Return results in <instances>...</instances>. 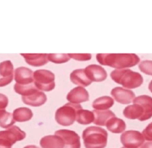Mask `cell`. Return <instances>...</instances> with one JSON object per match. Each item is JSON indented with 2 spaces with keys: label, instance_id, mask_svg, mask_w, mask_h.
<instances>
[{
  "label": "cell",
  "instance_id": "6",
  "mask_svg": "<svg viewBox=\"0 0 152 148\" xmlns=\"http://www.w3.org/2000/svg\"><path fill=\"white\" fill-rule=\"evenodd\" d=\"M26 133L17 126H12L6 130L0 132V148H11L16 141H22Z\"/></svg>",
  "mask_w": 152,
  "mask_h": 148
},
{
  "label": "cell",
  "instance_id": "30",
  "mask_svg": "<svg viewBox=\"0 0 152 148\" xmlns=\"http://www.w3.org/2000/svg\"><path fill=\"white\" fill-rule=\"evenodd\" d=\"M142 135L145 140L148 141H152V122L143 130Z\"/></svg>",
  "mask_w": 152,
  "mask_h": 148
},
{
  "label": "cell",
  "instance_id": "3",
  "mask_svg": "<svg viewBox=\"0 0 152 148\" xmlns=\"http://www.w3.org/2000/svg\"><path fill=\"white\" fill-rule=\"evenodd\" d=\"M86 148H105L108 142V133L99 127H89L83 132Z\"/></svg>",
  "mask_w": 152,
  "mask_h": 148
},
{
  "label": "cell",
  "instance_id": "11",
  "mask_svg": "<svg viewBox=\"0 0 152 148\" xmlns=\"http://www.w3.org/2000/svg\"><path fill=\"white\" fill-rule=\"evenodd\" d=\"M86 74L92 82H102L107 78L106 71L101 66L89 65L85 68Z\"/></svg>",
  "mask_w": 152,
  "mask_h": 148
},
{
  "label": "cell",
  "instance_id": "23",
  "mask_svg": "<svg viewBox=\"0 0 152 148\" xmlns=\"http://www.w3.org/2000/svg\"><path fill=\"white\" fill-rule=\"evenodd\" d=\"M13 119L16 121L25 122L28 121L33 118V113L31 110L27 107H19L13 112Z\"/></svg>",
  "mask_w": 152,
  "mask_h": 148
},
{
  "label": "cell",
  "instance_id": "9",
  "mask_svg": "<svg viewBox=\"0 0 152 148\" xmlns=\"http://www.w3.org/2000/svg\"><path fill=\"white\" fill-rule=\"evenodd\" d=\"M111 95L114 101L121 104H129L135 98L133 91L124 87H115L111 90Z\"/></svg>",
  "mask_w": 152,
  "mask_h": 148
},
{
  "label": "cell",
  "instance_id": "4",
  "mask_svg": "<svg viewBox=\"0 0 152 148\" xmlns=\"http://www.w3.org/2000/svg\"><path fill=\"white\" fill-rule=\"evenodd\" d=\"M81 109L83 108L80 104L67 103L57 109L55 113V120L59 125L71 126L76 121L77 113Z\"/></svg>",
  "mask_w": 152,
  "mask_h": 148
},
{
  "label": "cell",
  "instance_id": "24",
  "mask_svg": "<svg viewBox=\"0 0 152 148\" xmlns=\"http://www.w3.org/2000/svg\"><path fill=\"white\" fill-rule=\"evenodd\" d=\"M76 121L80 124H89L92 123L94 121V112L81 109L77 113Z\"/></svg>",
  "mask_w": 152,
  "mask_h": 148
},
{
  "label": "cell",
  "instance_id": "28",
  "mask_svg": "<svg viewBox=\"0 0 152 148\" xmlns=\"http://www.w3.org/2000/svg\"><path fill=\"white\" fill-rule=\"evenodd\" d=\"M139 68L144 74L152 76V60H143L139 64Z\"/></svg>",
  "mask_w": 152,
  "mask_h": 148
},
{
  "label": "cell",
  "instance_id": "7",
  "mask_svg": "<svg viewBox=\"0 0 152 148\" xmlns=\"http://www.w3.org/2000/svg\"><path fill=\"white\" fill-rule=\"evenodd\" d=\"M120 141L125 147L139 148L144 144L145 138L139 131L129 130L122 134Z\"/></svg>",
  "mask_w": 152,
  "mask_h": 148
},
{
  "label": "cell",
  "instance_id": "17",
  "mask_svg": "<svg viewBox=\"0 0 152 148\" xmlns=\"http://www.w3.org/2000/svg\"><path fill=\"white\" fill-rule=\"evenodd\" d=\"M70 79L74 84L83 86V87L88 86L92 83L91 80L88 78L86 74L85 69H83V68L74 70L70 74Z\"/></svg>",
  "mask_w": 152,
  "mask_h": 148
},
{
  "label": "cell",
  "instance_id": "32",
  "mask_svg": "<svg viewBox=\"0 0 152 148\" xmlns=\"http://www.w3.org/2000/svg\"><path fill=\"white\" fill-rule=\"evenodd\" d=\"M140 148H152V141H148V142L145 143L141 146Z\"/></svg>",
  "mask_w": 152,
  "mask_h": 148
},
{
  "label": "cell",
  "instance_id": "31",
  "mask_svg": "<svg viewBox=\"0 0 152 148\" xmlns=\"http://www.w3.org/2000/svg\"><path fill=\"white\" fill-rule=\"evenodd\" d=\"M8 104V98L3 94H0V109L4 110L7 107Z\"/></svg>",
  "mask_w": 152,
  "mask_h": 148
},
{
  "label": "cell",
  "instance_id": "12",
  "mask_svg": "<svg viewBox=\"0 0 152 148\" xmlns=\"http://www.w3.org/2000/svg\"><path fill=\"white\" fill-rule=\"evenodd\" d=\"M66 99L73 104L87 102L89 101V94L83 86H77L68 92Z\"/></svg>",
  "mask_w": 152,
  "mask_h": 148
},
{
  "label": "cell",
  "instance_id": "21",
  "mask_svg": "<svg viewBox=\"0 0 152 148\" xmlns=\"http://www.w3.org/2000/svg\"><path fill=\"white\" fill-rule=\"evenodd\" d=\"M106 127L110 132L113 133H121L124 132L126 130V124L124 121L115 116L108 121L106 124Z\"/></svg>",
  "mask_w": 152,
  "mask_h": 148
},
{
  "label": "cell",
  "instance_id": "27",
  "mask_svg": "<svg viewBox=\"0 0 152 148\" xmlns=\"http://www.w3.org/2000/svg\"><path fill=\"white\" fill-rule=\"evenodd\" d=\"M71 57L68 54H48V60L50 62L56 64L65 63L68 62Z\"/></svg>",
  "mask_w": 152,
  "mask_h": 148
},
{
  "label": "cell",
  "instance_id": "34",
  "mask_svg": "<svg viewBox=\"0 0 152 148\" xmlns=\"http://www.w3.org/2000/svg\"><path fill=\"white\" fill-rule=\"evenodd\" d=\"M24 148H39V147H38L37 146H35V145H28V146H26V147H25Z\"/></svg>",
  "mask_w": 152,
  "mask_h": 148
},
{
  "label": "cell",
  "instance_id": "10",
  "mask_svg": "<svg viewBox=\"0 0 152 148\" xmlns=\"http://www.w3.org/2000/svg\"><path fill=\"white\" fill-rule=\"evenodd\" d=\"M14 80L18 84H31L34 83V72L26 67H19L14 71Z\"/></svg>",
  "mask_w": 152,
  "mask_h": 148
},
{
  "label": "cell",
  "instance_id": "26",
  "mask_svg": "<svg viewBox=\"0 0 152 148\" xmlns=\"http://www.w3.org/2000/svg\"><path fill=\"white\" fill-rule=\"evenodd\" d=\"M16 121L11 113L4 110H0V126L2 128H9L13 126Z\"/></svg>",
  "mask_w": 152,
  "mask_h": 148
},
{
  "label": "cell",
  "instance_id": "20",
  "mask_svg": "<svg viewBox=\"0 0 152 148\" xmlns=\"http://www.w3.org/2000/svg\"><path fill=\"white\" fill-rule=\"evenodd\" d=\"M94 123L98 126H106V124L109 119L115 117V114L111 110H94Z\"/></svg>",
  "mask_w": 152,
  "mask_h": 148
},
{
  "label": "cell",
  "instance_id": "8",
  "mask_svg": "<svg viewBox=\"0 0 152 148\" xmlns=\"http://www.w3.org/2000/svg\"><path fill=\"white\" fill-rule=\"evenodd\" d=\"M55 135L60 136L65 142L64 148H80V138L76 132L70 130H59Z\"/></svg>",
  "mask_w": 152,
  "mask_h": 148
},
{
  "label": "cell",
  "instance_id": "29",
  "mask_svg": "<svg viewBox=\"0 0 152 148\" xmlns=\"http://www.w3.org/2000/svg\"><path fill=\"white\" fill-rule=\"evenodd\" d=\"M71 58L78 61H87L91 59V54H68Z\"/></svg>",
  "mask_w": 152,
  "mask_h": 148
},
{
  "label": "cell",
  "instance_id": "22",
  "mask_svg": "<svg viewBox=\"0 0 152 148\" xmlns=\"http://www.w3.org/2000/svg\"><path fill=\"white\" fill-rule=\"evenodd\" d=\"M114 104V99L109 96H102L94 100L92 107L97 110H107Z\"/></svg>",
  "mask_w": 152,
  "mask_h": 148
},
{
  "label": "cell",
  "instance_id": "5",
  "mask_svg": "<svg viewBox=\"0 0 152 148\" xmlns=\"http://www.w3.org/2000/svg\"><path fill=\"white\" fill-rule=\"evenodd\" d=\"M34 84L39 90L50 92L55 88V75L49 70H36L34 72Z\"/></svg>",
  "mask_w": 152,
  "mask_h": 148
},
{
  "label": "cell",
  "instance_id": "18",
  "mask_svg": "<svg viewBox=\"0 0 152 148\" xmlns=\"http://www.w3.org/2000/svg\"><path fill=\"white\" fill-rule=\"evenodd\" d=\"M123 116L126 119L132 120L138 119L140 121H142L144 117V110L140 104H134L133 105L128 106L124 109Z\"/></svg>",
  "mask_w": 152,
  "mask_h": 148
},
{
  "label": "cell",
  "instance_id": "15",
  "mask_svg": "<svg viewBox=\"0 0 152 148\" xmlns=\"http://www.w3.org/2000/svg\"><path fill=\"white\" fill-rule=\"evenodd\" d=\"M25 62L30 66L39 67L44 66L49 61L47 54H21Z\"/></svg>",
  "mask_w": 152,
  "mask_h": 148
},
{
  "label": "cell",
  "instance_id": "19",
  "mask_svg": "<svg viewBox=\"0 0 152 148\" xmlns=\"http://www.w3.org/2000/svg\"><path fill=\"white\" fill-rule=\"evenodd\" d=\"M42 148H64L65 142L60 136L57 135H46L40 140Z\"/></svg>",
  "mask_w": 152,
  "mask_h": 148
},
{
  "label": "cell",
  "instance_id": "2",
  "mask_svg": "<svg viewBox=\"0 0 152 148\" xmlns=\"http://www.w3.org/2000/svg\"><path fill=\"white\" fill-rule=\"evenodd\" d=\"M111 78L115 83L129 89L140 87L143 83V77L140 73L129 68L114 70L111 73Z\"/></svg>",
  "mask_w": 152,
  "mask_h": 148
},
{
  "label": "cell",
  "instance_id": "16",
  "mask_svg": "<svg viewBox=\"0 0 152 148\" xmlns=\"http://www.w3.org/2000/svg\"><path fill=\"white\" fill-rule=\"evenodd\" d=\"M134 104L142 106L144 110V117L142 121L152 118V98L148 95H140L133 100Z\"/></svg>",
  "mask_w": 152,
  "mask_h": 148
},
{
  "label": "cell",
  "instance_id": "1",
  "mask_svg": "<svg viewBox=\"0 0 152 148\" xmlns=\"http://www.w3.org/2000/svg\"><path fill=\"white\" fill-rule=\"evenodd\" d=\"M96 60L101 65L117 69L135 66L140 60L135 54H97Z\"/></svg>",
  "mask_w": 152,
  "mask_h": 148
},
{
  "label": "cell",
  "instance_id": "33",
  "mask_svg": "<svg viewBox=\"0 0 152 148\" xmlns=\"http://www.w3.org/2000/svg\"><path fill=\"white\" fill-rule=\"evenodd\" d=\"M148 89H149L150 92H151L152 93V80L151 82H150L149 85H148Z\"/></svg>",
  "mask_w": 152,
  "mask_h": 148
},
{
  "label": "cell",
  "instance_id": "14",
  "mask_svg": "<svg viewBox=\"0 0 152 148\" xmlns=\"http://www.w3.org/2000/svg\"><path fill=\"white\" fill-rule=\"evenodd\" d=\"M22 101L26 105L31 107H41L47 101V96L41 90H37L28 95L22 96Z\"/></svg>",
  "mask_w": 152,
  "mask_h": 148
},
{
  "label": "cell",
  "instance_id": "13",
  "mask_svg": "<svg viewBox=\"0 0 152 148\" xmlns=\"http://www.w3.org/2000/svg\"><path fill=\"white\" fill-rule=\"evenodd\" d=\"M0 73V86L3 87L10 84L13 79V66L11 61L5 60L1 63Z\"/></svg>",
  "mask_w": 152,
  "mask_h": 148
},
{
  "label": "cell",
  "instance_id": "25",
  "mask_svg": "<svg viewBox=\"0 0 152 148\" xmlns=\"http://www.w3.org/2000/svg\"><path fill=\"white\" fill-rule=\"evenodd\" d=\"M13 88H14L15 92L17 94L21 95L22 96L31 95V94L36 92V91L39 90V89H37V86L34 84V83L28 85H20L18 84V83H16L14 85V86H13Z\"/></svg>",
  "mask_w": 152,
  "mask_h": 148
},
{
  "label": "cell",
  "instance_id": "35",
  "mask_svg": "<svg viewBox=\"0 0 152 148\" xmlns=\"http://www.w3.org/2000/svg\"><path fill=\"white\" fill-rule=\"evenodd\" d=\"M122 148H127V147H122Z\"/></svg>",
  "mask_w": 152,
  "mask_h": 148
}]
</instances>
